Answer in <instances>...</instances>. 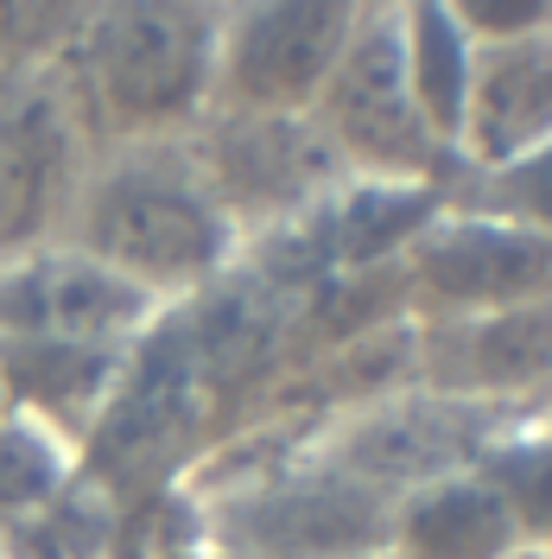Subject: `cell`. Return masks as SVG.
<instances>
[{
    "label": "cell",
    "mask_w": 552,
    "mask_h": 559,
    "mask_svg": "<svg viewBox=\"0 0 552 559\" xmlns=\"http://www.w3.org/2000/svg\"><path fill=\"white\" fill-rule=\"evenodd\" d=\"M58 248L159 306H184L242 261V229L223 216L184 140H128L89 153Z\"/></svg>",
    "instance_id": "1"
},
{
    "label": "cell",
    "mask_w": 552,
    "mask_h": 559,
    "mask_svg": "<svg viewBox=\"0 0 552 559\" xmlns=\"http://www.w3.org/2000/svg\"><path fill=\"white\" fill-rule=\"evenodd\" d=\"M216 26V0H89L76 45L51 64L89 153L191 134L209 115Z\"/></svg>",
    "instance_id": "2"
},
{
    "label": "cell",
    "mask_w": 552,
    "mask_h": 559,
    "mask_svg": "<svg viewBox=\"0 0 552 559\" xmlns=\"http://www.w3.org/2000/svg\"><path fill=\"white\" fill-rule=\"evenodd\" d=\"M311 128L337 153L349 178L375 185H457V159L432 140L407 90V58H400V0H362L356 33L331 70L324 96L311 103Z\"/></svg>",
    "instance_id": "3"
},
{
    "label": "cell",
    "mask_w": 552,
    "mask_h": 559,
    "mask_svg": "<svg viewBox=\"0 0 552 559\" xmlns=\"http://www.w3.org/2000/svg\"><path fill=\"white\" fill-rule=\"evenodd\" d=\"M362 0H236L216 26L209 115H311Z\"/></svg>",
    "instance_id": "4"
},
{
    "label": "cell",
    "mask_w": 552,
    "mask_h": 559,
    "mask_svg": "<svg viewBox=\"0 0 552 559\" xmlns=\"http://www.w3.org/2000/svg\"><path fill=\"white\" fill-rule=\"evenodd\" d=\"M184 146L223 216L242 229V248L292 229L349 178L311 115H204Z\"/></svg>",
    "instance_id": "5"
},
{
    "label": "cell",
    "mask_w": 552,
    "mask_h": 559,
    "mask_svg": "<svg viewBox=\"0 0 552 559\" xmlns=\"http://www.w3.org/2000/svg\"><path fill=\"white\" fill-rule=\"evenodd\" d=\"M394 274H400V299L413 324L477 318L527 306V299H552V242L520 223L445 204L394 261Z\"/></svg>",
    "instance_id": "6"
},
{
    "label": "cell",
    "mask_w": 552,
    "mask_h": 559,
    "mask_svg": "<svg viewBox=\"0 0 552 559\" xmlns=\"http://www.w3.org/2000/svg\"><path fill=\"white\" fill-rule=\"evenodd\" d=\"M413 376L425 394L502 426L552 414V299L413 324Z\"/></svg>",
    "instance_id": "7"
},
{
    "label": "cell",
    "mask_w": 552,
    "mask_h": 559,
    "mask_svg": "<svg viewBox=\"0 0 552 559\" xmlns=\"http://www.w3.org/2000/svg\"><path fill=\"white\" fill-rule=\"evenodd\" d=\"M89 140L51 70L0 83V274L64 242Z\"/></svg>",
    "instance_id": "8"
},
{
    "label": "cell",
    "mask_w": 552,
    "mask_h": 559,
    "mask_svg": "<svg viewBox=\"0 0 552 559\" xmlns=\"http://www.w3.org/2000/svg\"><path fill=\"white\" fill-rule=\"evenodd\" d=\"M502 432V419L477 414V407H457L439 401L425 388H400L387 401H369L356 414H337L311 432V445L331 457L344 477H356L375 496H407V489L451 477V471H470L477 452Z\"/></svg>",
    "instance_id": "9"
},
{
    "label": "cell",
    "mask_w": 552,
    "mask_h": 559,
    "mask_svg": "<svg viewBox=\"0 0 552 559\" xmlns=\"http://www.w3.org/2000/svg\"><path fill=\"white\" fill-rule=\"evenodd\" d=\"M552 140V20L520 38L477 45L457 128V178L502 173Z\"/></svg>",
    "instance_id": "10"
},
{
    "label": "cell",
    "mask_w": 552,
    "mask_h": 559,
    "mask_svg": "<svg viewBox=\"0 0 552 559\" xmlns=\"http://www.w3.org/2000/svg\"><path fill=\"white\" fill-rule=\"evenodd\" d=\"M515 547H527V540L477 464L394 496L387 540H381L387 559H508Z\"/></svg>",
    "instance_id": "11"
},
{
    "label": "cell",
    "mask_w": 552,
    "mask_h": 559,
    "mask_svg": "<svg viewBox=\"0 0 552 559\" xmlns=\"http://www.w3.org/2000/svg\"><path fill=\"white\" fill-rule=\"evenodd\" d=\"M134 349H83V344H0V388L20 414L38 426L64 432L83 452V439L96 432L108 394L121 382Z\"/></svg>",
    "instance_id": "12"
},
{
    "label": "cell",
    "mask_w": 552,
    "mask_h": 559,
    "mask_svg": "<svg viewBox=\"0 0 552 559\" xmlns=\"http://www.w3.org/2000/svg\"><path fill=\"white\" fill-rule=\"evenodd\" d=\"M400 58H407V90L432 140L457 159V128L470 103V64H477V38L464 33L451 0H400Z\"/></svg>",
    "instance_id": "13"
},
{
    "label": "cell",
    "mask_w": 552,
    "mask_h": 559,
    "mask_svg": "<svg viewBox=\"0 0 552 559\" xmlns=\"http://www.w3.org/2000/svg\"><path fill=\"white\" fill-rule=\"evenodd\" d=\"M76 477H83V452L64 432H51L33 414L7 407L0 414V547L20 527H33Z\"/></svg>",
    "instance_id": "14"
},
{
    "label": "cell",
    "mask_w": 552,
    "mask_h": 559,
    "mask_svg": "<svg viewBox=\"0 0 552 559\" xmlns=\"http://www.w3.org/2000/svg\"><path fill=\"white\" fill-rule=\"evenodd\" d=\"M477 471L508 502L520 540L527 547H552V414L502 426L477 452Z\"/></svg>",
    "instance_id": "15"
},
{
    "label": "cell",
    "mask_w": 552,
    "mask_h": 559,
    "mask_svg": "<svg viewBox=\"0 0 552 559\" xmlns=\"http://www.w3.org/2000/svg\"><path fill=\"white\" fill-rule=\"evenodd\" d=\"M89 20V0H0V83L38 76L64 58Z\"/></svg>",
    "instance_id": "16"
},
{
    "label": "cell",
    "mask_w": 552,
    "mask_h": 559,
    "mask_svg": "<svg viewBox=\"0 0 552 559\" xmlns=\"http://www.w3.org/2000/svg\"><path fill=\"white\" fill-rule=\"evenodd\" d=\"M451 204L502 216V223H520V229H533V236L552 242V140L540 146V153L502 166V173L457 178V185H451Z\"/></svg>",
    "instance_id": "17"
},
{
    "label": "cell",
    "mask_w": 552,
    "mask_h": 559,
    "mask_svg": "<svg viewBox=\"0 0 552 559\" xmlns=\"http://www.w3.org/2000/svg\"><path fill=\"white\" fill-rule=\"evenodd\" d=\"M508 559H552V547H515Z\"/></svg>",
    "instance_id": "18"
},
{
    "label": "cell",
    "mask_w": 552,
    "mask_h": 559,
    "mask_svg": "<svg viewBox=\"0 0 552 559\" xmlns=\"http://www.w3.org/2000/svg\"><path fill=\"white\" fill-rule=\"evenodd\" d=\"M7 407H13V401H7V388H0V414H7Z\"/></svg>",
    "instance_id": "19"
},
{
    "label": "cell",
    "mask_w": 552,
    "mask_h": 559,
    "mask_svg": "<svg viewBox=\"0 0 552 559\" xmlns=\"http://www.w3.org/2000/svg\"><path fill=\"white\" fill-rule=\"evenodd\" d=\"M356 559H387V554H381V547H375V554H356Z\"/></svg>",
    "instance_id": "20"
},
{
    "label": "cell",
    "mask_w": 552,
    "mask_h": 559,
    "mask_svg": "<svg viewBox=\"0 0 552 559\" xmlns=\"http://www.w3.org/2000/svg\"><path fill=\"white\" fill-rule=\"evenodd\" d=\"M216 559H223V554H216Z\"/></svg>",
    "instance_id": "21"
}]
</instances>
